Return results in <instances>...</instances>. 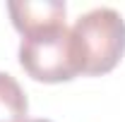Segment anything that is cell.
<instances>
[{"label": "cell", "mask_w": 125, "mask_h": 122, "mask_svg": "<svg viewBox=\"0 0 125 122\" xmlns=\"http://www.w3.org/2000/svg\"><path fill=\"white\" fill-rule=\"evenodd\" d=\"M82 74H106L125 55V19L113 7H94L72 24Z\"/></svg>", "instance_id": "cell-1"}, {"label": "cell", "mask_w": 125, "mask_h": 122, "mask_svg": "<svg viewBox=\"0 0 125 122\" xmlns=\"http://www.w3.org/2000/svg\"><path fill=\"white\" fill-rule=\"evenodd\" d=\"M19 65L31 79L43 84H60L82 74L67 24H53L24 34L19 43Z\"/></svg>", "instance_id": "cell-2"}, {"label": "cell", "mask_w": 125, "mask_h": 122, "mask_svg": "<svg viewBox=\"0 0 125 122\" xmlns=\"http://www.w3.org/2000/svg\"><path fill=\"white\" fill-rule=\"evenodd\" d=\"M7 12L12 17L15 29L24 36L29 31L65 24V2L60 0H12L7 2Z\"/></svg>", "instance_id": "cell-3"}, {"label": "cell", "mask_w": 125, "mask_h": 122, "mask_svg": "<svg viewBox=\"0 0 125 122\" xmlns=\"http://www.w3.org/2000/svg\"><path fill=\"white\" fill-rule=\"evenodd\" d=\"M29 101L12 74L0 72V122H24Z\"/></svg>", "instance_id": "cell-4"}, {"label": "cell", "mask_w": 125, "mask_h": 122, "mask_svg": "<svg viewBox=\"0 0 125 122\" xmlns=\"http://www.w3.org/2000/svg\"><path fill=\"white\" fill-rule=\"evenodd\" d=\"M24 122H51V120H24Z\"/></svg>", "instance_id": "cell-5"}]
</instances>
